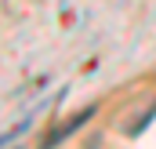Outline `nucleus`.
I'll list each match as a JSON object with an SVG mask.
<instances>
[{
  "label": "nucleus",
  "instance_id": "obj_1",
  "mask_svg": "<svg viewBox=\"0 0 156 149\" xmlns=\"http://www.w3.org/2000/svg\"><path fill=\"white\" fill-rule=\"evenodd\" d=\"M11 149H22V146H11Z\"/></svg>",
  "mask_w": 156,
  "mask_h": 149
}]
</instances>
